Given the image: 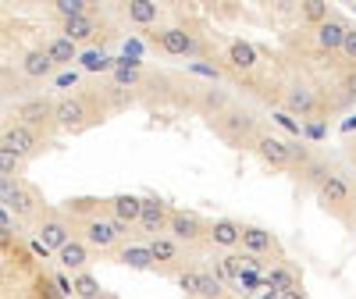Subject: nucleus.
<instances>
[{
	"label": "nucleus",
	"instance_id": "nucleus-1",
	"mask_svg": "<svg viewBox=\"0 0 356 299\" xmlns=\"http://www.w3.org/2000/svg\"><path fill=\"white\" fill-rule=\"evenodd\" d=\"M317 203H321V211L324 214H332L335 221H342L346 228H356V189L346 175L332 171L324 182L314 189Z\"/></svg>",
	"mask_w": 356,
	"mask_h": 299
},
{
	"label": "nucleus",
	"instance_id": "nucleus-2",
	"mask_svg": "<svg viewBox=\"0 0 356 299\" xmlns=\"http://www.w3.org/2000/svg\"><path fill=\"white\" fill-rule=\"evenodd\" d=\"M211 129L218 132V139L221 143H228V146H253L257 143V136H260V129H257V118L246 111V107H228L221 118H214L211 122Z\"/></svg>",
	"mask_w": 356,
	"mask_h": 299
},
{
	"label": "nucleus",
	"instance_id": "nucleus-3",
	"mask_svg": "<svg viewBox=\"0 0 356 299\" xmlns=\"http://www.w3.org/2000/svg\"><path fill=\"white\" fill-rule=\"evenodd\" d=\"M54 118H57V129L61 132H82L93 122H100V111L93 107V97L89 93H68L57 100Z\"/></svg>",
	"mask_w": 356,
	"mask_h": 299
},
{
	"label": "nucleus",
	"instance_id": "nucleus-4",
	"mask_svg": "<svg viewBox=\"0 0 356 299\" xmlns=\"http://www.w3.org/2000/svg\"><path fill=\"white\" fill-rule=\"evenodd\" d=\"M82 228V239H86V246L89 250H97V253H118V246L129 239V228L122 225V221H114L111 214H100V218H93V221H86V225H79Z\"/></svg>",
	"mask_w": 356,
	"mask_h": 299
},
{
	"label": "nucleus",
	"instance_id": "nucleus-5",
	"mask_svg": "<svg viewBox=\"0 0 356 299\" xmlns=\"http://www.w3.org/2000/svg\"><path fill=\"white\" fill-rule=\"evenodd\" d=\"M0 203H4V211H11L18 221H40L43 218L40 196L25 182H18V178H4V182H0Z\"/></svg>",
	"mask_w": 356,
	"mask_h": 299
},
{
	"label": "nucleus",
	"instance_id": "nucleus-6",
	"mask_svg": "<svg viewBox=\"0 0 356 299\" xmlns=\"http://www.w3.org/2000/svg\"><path fill=\"white\" fill-rule=\"evenodd\" d=\"M54 111H57V100H47V97H29V100H22V104H18V122H22L25 129H33L40 139H47V136L57 129Z\"/></svg>",
	"mask_w": 356,
	"mask_h": 299
},
{
	"label": "nucleus",
	"instance_id": "nucleus-7",
	"mask_svg": "<svg viewBox=\"0 0 356 299\" xmlns=\"http://www.w3.org/2000/svg\"><path fill=\"white\" fill-rule=\"evenodd\" d=\"M150 253H154V271L157 275H168V278H178L186 271V267L193 264L189 257H186V250H182V243L178 239H171V235H161V239H150Z\"/></svg>",
	"mask_w": 356,
	"mask_h": 299
},
{
	"label": "nucleus",
	"instance_id": "nucleus-8",
	"mask_svg": "<svg viewBox=\"0 0 356 299\" xmlns=\"http://www.w3.org/2000/svg\"><path fill=\"white\" fill-rule=\"evenodd\" d=\"M36 239H40V243L57 257V250H61V246H68L72 243V221H68V214L65 211H43V218L36 221Z\"/></svg>",
	"mask_w": 356,
	"mask_h": 299
},
{
	"label": "nucleus",
	"instance_id": "nucleus-9",
	"mask_svg": "<svg viewBox=\"0 0 356 299\" xmlns=\"http://www.w3.org/2000/svg\"><path fill=\"white\" fill-rule=\"evenodd\" d=\"M168 235L178 239L182 246H196V243H207V235H211V221H203L196 211H171Z\"/></svg>",
	"mask_w": 356,
	"mask_h": 299
},
{
	"label": "nucleus",
	"instance_id": "nucleus-10",
	"mask_svg": "<svg viewBox=\"0 0 356 299\" xmlns=\"http://www.w3.org/2000/svg\"><path fill=\"white\" fill-rule=\"evenodd\" d=\"M253 150H257V157H260L267 168H275V171H289V168H296L292 143L282 139V136H275V132H260L257 143H253Z\"/></svg>",
	"mask_w": 356,
	"mask_h": 299
},
{
	"label": "nucleus",
	"instance_id": "nucleus-11",
	"mask_svg": "<svg viewBox=\"0 0 356 299\" xmlns=\"http://www.w3.org/2000/svg\"><path fill=\"white\" fill-rule=\"evenodd\" d=\"M168 225H171V207L161 200V196H143V218H139V232L150 239H161L168 235Z\"/></svg>",
	"mask_w": 356,
	"mask_h": 299
},
{
	"label": "nucleus",
	"instance_id": "nucleus-12",
	"mask_svg": "<svg viewBox=\"0 0 356 299\" xmlns=\"http://www.w3.org/2000/svg\"><path fill=\"white\" fill-rule=\"evenodd\" d=\"M282 104H285L289 114H300V118H317V114H321V97H317V89H314L310 82H300V79L289 82Z\"/></svg>",
	"mask_w": 356,
	"mask_h": 299
},
{
	"label": "nucleus",
	"instance_id": "nucleus-13",
	"mask_svg": "<svg viewBox=\"0 0 356 299\" xmlns=\"http://www.w3.org/2000/svg\"><path fill=\"white\" fill-rule=\"evenodd\" d=\"M154 43L168 54V57H193L200 54V43L193 33H186L182 25H168V29H157L154 33Z\"/></svg>",
	"mask_w": 356,
	"mask_h": 299
},
{
	"label": "nucleus",
	"instance_id": "nucleus-14",
	"mask_svg": "<svg viewBox=\"0 0 356 299\" xmlns=\"http://www.w3.org/2000/svg\"><path fill=\"white\" fill-rule=\"evenodd\" d=\"M40 146H43V139H40L33 129H25L22 122L8 125V129H4V136H0V150H11V154H18L22 161H29Z\"/></svg>",
	"mask_w": 356,
	"mask_h": 299
},
{
	"label": "nucleus",
	"instance_id": "nucleus-15",
	"mask_svg": "<svg viewBox=\"0 0 356 299\" xmlns=\"http://www.w3.org/2000/svg\"><path fill=\"white\" fill-rule=\"evenodd\" d=\"M243 250L253 253V257H271L275 253L278 260H285V253L278 246V235L260 228V225H243Z\"/></svg>",
	"mask_w": 356,
	"mask_h": 299
},
{
	"label": "nucleus",
	"instance_id": "nucleus-16",
	"mask_svg": "<svg viewBox=\"0 0 356 299\" xmlns=\"http://www.w3.org/2000/svg\"><path fill=\"white\" fill-rule=\"evenodd\" d=\"M349 22L346 18H339V15H332L324 25H317L314 29V40H317V47L324 50V54H342V43H346V33H349Z\"/></svg>",
	"mask_w": 356,
	"mask_h": 299
},
{
	"label": "nucleus",
	"instance_id": "nucleus-17",
	"mask_svg": "<svg viewBox=\"0 0 356 299\" xmlns=\"http://www.w3.org/2000/svg\"><path fill=\"white\" fill-rule=\"evenodd\" d=\"M107 214L114 221H122L125 228H139V218H143V196H132V193H118L107 200Z\"/></svg>",
	"mask_w": 356,
	"mask_h": 299
},
{
	"label": "nucleus",
	"instance_id": "nucleus-18",
	"mask_svg": "<svg viewBox=\"0 0 356 299\" xmlns=\"http://www.w3.org/2000/svg\"><path fill=\"white\" fill-rule=\"evenodd\" d=\"M89 253H93V250L86 246V239H82V235H75L68 246L57 250V264H61V271H68V275L75 278V275L89 271Z\"/></svg>",
	"mask_w": 356,
	"mask_h": 299
},
{
	"label": "nucleus",
	"instance_id": "nucleus-19",
	"mask_svg": "<svg viewBox=\"0 0 356 299\" xmlns=\"http://www.w3.org/2000/svg\"><path fill=\"white\" fill-rule=\"evenodd\" d=\"M207 243L232 253L235 246H243V225L239 221H232V218H218L211 221V235H207Z\"/></svg>",
	"mask_w": 356,
	"mask_h": 299
},
{
	"label": "nucleus",
	"instance_id": "nucleus-20",
	"mask_svg": "<svg viewBox=\"0 0 356 299\" xmlns=\"http://www.w3.org/2000/svg\"><path fill=\"white\" fill-rule=\"evenodd\" d=\"M264 285H271L278 292H292V289H303V275L292 267V260H275L264 275Z\"/></svg>",
	"mask_w": 356,
	"mask_h": 299
},
{
	"label": "nucleus",
	"instance_id": "nucleus-21",
	"mask_svg": "<svg viewBox=\"0 0 356 299\" xmlns=\"http://www.w3.org/2000/svg\"><path fill=\"white\" fill-rule=\"evenodd\" d=\"M54 72H57V65H54V57L47 54V47H33V50L22 54V75H25V79L43 82V79H50Z\"/></svg>",
	"mask_w": 356,
	"mask_h": 299
},
{
	"label": "nucleus",
	"instance_id": "nucleus-22",
	"mask_svg": "<svg viewBox=\"0 0 356 299\" xmlns=\"http://www.w3.org/2000/svg\"><path fill=\"white\" fill-rule=\"evenodd\" d=\"M114 260L132 267V271H154V267H157L154 253H150V243H122L118 253H114Z\"/></svg>",
	"mask_w": 356,
	"mask_h": 299
},
{
	"label": "nucleus",
	"instance_id": "nucleus-23",
	"mask_svg": "<svg viewBox=\"0 0 356 299\" xmlns=\"http://www.w3.org/2000/svg\"><path fill=\"white\" fill-rule=\"evenodd\" d=\"M225 57H228V68L239 72V75H250L257 68V47L250 40H232L228 50H225Z\"/></svg>",
	"mask_w": 356,
	"mask_h": 299
},
{
	"label": "nucleus",
	"instance_id": "nucleus-24",
	"mask_svg": "<svg viewBox=\"0 0 356 299\" xmlns=\"http://www.w3.org/2000/svg\"><path fill=\"white\" fill-rule=\"evenodd\" d=\"M228 107H235V104L228 100V93H225V89L207 86V89H200V93H196V111H200L203 118H211V122H214V118H221Z\"/></svg>",
	"mask_w": 356,
	"mask_h": 299
},
{
	"label": "nucleus",
	"instance_id": "nucleus-25",
	"mask_svg": "<svg viewBox=\"0 0 356 299\" xmlns=\"http://www.w3.org/2000/svg\"><path fill=\"white\" fill-rule=\"evenodd\" d=\"M211 271L225 282V285H239V275H243V257L239 253H218L214 260H211Z\"/></svg>",
	"mask_w": 356,
	"mask_h": 299
},
{
	"label": "nucleus",
	"instance_id": "nucleus-26",
	"mask_svg": "<svg viewBox=\"0 0 356 299\" xmlns=\"http://www.w3.org/2000/svg\"><path fill=\"white\" fill-rule=\"evenodd\" d=\"M47 54L54 57V65H57V68H68L72 61H79V57H82L79 43H72L65 33H61V36H54V40L47 43Z\"/></svg>",
	"mask_w": 356,
	"mask_h": 299
},
{
	"label": "nucleus",
	"instance_id": "nucleus-27",
	"mask_svg": "<svg viewBox=\"0 0 356 299\" xmlns=\"http://www.w3.org/2000/svg\"><path fill=\"white\" fill-rule=\"evenodd\" d=\"M65 36L72 40V43H93L97 40V18L93 15H82V18H72V22H65Z\"/></svg>",
	"mask_w": 356,
	"mask_h": 299
},
{
	"label": "nucleus",
	"instance_id": "nucleus-28",
	"mask_svg": "<svg viewBox=\"0 0 356 299\" xmlns=\"http://www.w3.org/2000/svg\"><path fill=\"white\" fill-rule=\"evenodd\" d=\"M125 15L132 25H154L161 18V8L154 0H132V4H125Z\"/></svg>",
	"mask_w": 356,
	"mask_h": 299
},
{
	"label": "nucleus",
	"instance_id": "nucleus-29",
	"mask_svg": "<svg viewBox=\"0 0 356 299\" xmlns=\"http://www.w3.org/2000/svg\"><path fill=\"white\" fill-rule=\"evenodd\" d=\"M29 296L33 299H65L61 289H57V282H54V275H47V271L33 275V289H29Z\"/></svg>",
	"mask_w": 356,
	"mask_h": 299
},
{
	"label": "nucleus",
	"instance_id": "nucleus-30",
	"mask_svg": "<svg viewBox=\"0 0 356 299\" xmlns=\"http://www.w3.org/2000/svg\"><path fill=\"white\" fill-rule=\"evenodd\" d=\"M75 299H104V289H100V282H97L93 271L75 275Z\"/></svg>",
	"mask_w": 356,
	"mask_h": 299
},
{
	"label": "nucleus",
	"instance_id": "nucleus-31",
	"mask_svg": "<svg viewBox=\"0 0 356 299\" xmlns=\"http://www.w3.org/2000/svg\"><path fill=\"white\" fill-rule=\"evenodd\" d=\"M300 15H303V18H307V22L317 29V25H324V22H328L335 11H332L328 4H324V0H307V4H300Z\"/></svg>",
	"mask_w": 356,
	"mask_h": 299
},
{
	"label": "nucleus",
	"instance_id": "nucleus-32",
	"mask_svg": "<svg viewBox=\"0 0 356 299\" xmlns=\"http://www.w3.org/2000/svg\"><path fill=\"white\" fill-rule=\"evenodd\" d=\"M79 61H82V68L86 72H114V61H111V57L104 54V50H82V57H79Z\"/></svg>",
	"mask_w": 356,
	"mask_h": 299
},
{
	"label": "nucleus",
	"instance_id": "nucleus-33",
	"mask_svg": "<svg viewBox=\"0 0 356 299\" xmlns=\"http://www.w3.org/2000/svg\"><path fill=\"white\" fill-rule=\"evenodd\" d=\"M175 282H178V289H182L189 299H196V292H200V264H189V267H186V271L178 275Z\"/></svg>",
	"mask_w": 356,
	"mask_h": 299
},
{
	"label": "nucleus",
	"instance_id": "nucleus-34",
	"mask_svg": "<svg viewBox=\"0 0 356 299\" xmlns=\"http://www.w3.org/2000/svg\"><path fill=\"white\" fill-rule=\"evenodd\" d=\"M22 157L18 154H11V150H0V182L4 178H18V171H22Z\"/></svg>",
	"mask_w": 356,
	"mask_h": 299
},
{
	"label": "nucleus",
	"instance_id": "nucleus-35",
	"mask_svg": "<svg viewBox=\"0 0 356 299\" xmlns=\"http://www.w3.org/2000/svg\"><path fill=\"white\" fill-rule=\"evenodd\" d=\"M54 11L61 15L65 22H72V18H82V15H89V8L82 4V0H57V4H54Z\"/></svg>",
	"mask_w": 356,
	"mask_h": 299
},
{
	"label": "nucleus",
	"instance_id": "nucleus-36",
	"mask_svg": "<svg viewBox=\"0 0 356 299\" xmlns=\"http://www.w3.org/2000/svg\"><path fill=\"white\" fill-rule=\"evenodd\" d=\"M339 89H342V100H356V65H349V68L342 72Z\"/></svg>",
	"mask_w": 356,
	"mask_h": 299
},
{
	"label": "nucleus",
	"instance_id": "nucleus-37",
	"mask_svg": "<svg viewBox=\"0 0 356 299\" xmlns=\"http://www.w3.org/2000/svg\"><path fill=\"white\" fill-rule=\"evenodd\" d=\"M271 118H275V122H278L282 129H289L292 136H300V122H296V118H292L289 111H271Z\"/></svg>",
	"mask_w": 356,
	"mask_h": 299
},
{
	"label": "nucleus",
	"instance_id": "nucleus-38",
	"mask_svg": "<svg viewBox=\"0 0 356 299\" xmlns=\"http://www.w3.org/2000/svg\"><path fill=\"white\" fill-rule=\"evenodd\" d=\"M342 54L349 57V61L356 65V29H349V33H346V43H342Z\"/></svg>",
	"mask_w": 356,
	"mask_h": 299
},
{
	"label": "nucleus",
	"instance_id": "nucleus-39",
	"mask_svg": "<svg viewBox=\"0 0 356 299\" xmlns=\"http://www.w3.org/2000/svg\"><path fill=\"white\" fill-rule=\"evenodd\" d=\"M54 82L61 86V89H68V86H75V82H79V75H75V72H61V75H54Z\"/></svg>",
	"mask_w": 356,
	"mask_h": 299
},
{
	"label": "nucleus",
	"instance_id": "nucleus-40",
	"mask_svg": "<svg viewBox=\"0 0 356 299\" xmlns=\"http://www.w3.org/2000/svg\"><path fill=\"white\" fill-rule=\"evenodd\" d=\"M253 299H282V292H278V289H271V285H264V292H260V296H253Z\"/></svg>",
	"mask_w": 356,
	"mask_h": 299
},
{
	"label": "nucleus",
	"instance_id": "nucleus-41",
	"mask_svg": "<svg viewBox=\"0 0 356 299\" xmlns=\"http://www.w3.org/2000/svg\"><path fill=\"white\" fill-rule=\"evenodd\" d=\"M282 299H310L307 289H292V292H282Z\"/></svg>",
	"mask_w": 356,
	"mask_h": 299
},
{
	"label": "nucleus",
	"instance_id": "nucleus-42",
	"mask_svg": "<svg viewBox=\"0 0 356 299\" xmlns=\"http://www.w3.org/2000/svg\"><path fill=\"white\" fill-rule=\"evenodd\" d=\"M104 299H118V296H111V292H104Z\"/></svg>",
	"mask_w": 356,
	"mask_h": 299
}]
</instances>
